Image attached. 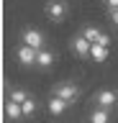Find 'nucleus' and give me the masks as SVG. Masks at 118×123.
<instances>
[{"instance_id": "0eeeda50", "label": "nucleus", "mask_w": 118, "mask_h": 123, "mask_svg": "<svg viewBox=\"0 0 118 123\" xmlns=\"http://www.w3.org/2000/svg\"><path fill=\"white\" fill-rule=\"evenodd\" d=\"M21 38H23V44L33 46V49H44V33H41V31H36V28H26Z\"/></svg>"}, {"instance_id": "9b49d317", "label": "nucleus", "mask_w": 118, "mask_h": 123, "mask_svg": "<svg viewBox=\"0 0 118 123\" xmlns=\"http://www.w3.org/2000/svg\"><path fill=\"white\" fill-rule=\"evenodd\" d=\"M5 115H8L10 121L23 118V108H21V103H16V100H8V105H5Z\"/></svg>"}, {"instance_id": "4468645a", "label": "nucleus", "mask_w": 118, "mask_h": 123, "mask_svg": "<svg viewBox=\"0 0 118 123\" xmlns=\"http://www.w3.org/2000/svg\"><path fill=\"white\" fill-rule=\"evenodd\" d=\"M10 100H16V103H26V100H28V95H26L21 87H16V90H10Z\"/></svg>"}, {"instance_id": "f8f14e48", "label": "nucleus", "mask_w": 118, "mask_h": 123, "mask_svg": "<svg viewBox=\"0 0 118 123\" xmlns=\"http://www.w3.org/2000/svg\"><path fill=\"white\" fill-rule=\"evenodd\" d=\"M90 56H93L95 62H103L105 56H108V46H105V44H93V51H90Z\"/></svg>"}, {"instance_id": "2eb2a0df", "label": "nucleus", "mask_w": 118, "mask_h": 123, "mask_svg": "<svg viewBox=\"0 0 118 123\" xmlns=\"http://www.w3.org/2000/svg\"><path fill=\"white\" fill-rule=\"evenodd\" d=\"M105 5H108V10H118V0H105Z\"/></svg>"}, {"instance_id": "20e7f679", "label": "nucleus", "mask_w": 118, "mask_h": 123, "mask_svg": "<svg viewBox=\"0 0 118 123\" xmlns=\"http://www.w3.org/2000/svg\"><path fill=\"white\" fill-rule=\"evenodd\" d=\"M36 54H39V49H33V46H28V44L18 46V62L26 64V67H33V64H36Z\"/></svg>"}, {"instance_id": "f257e3e1", "label": "nucleus", "mask_w": 118, "mask_h": 123, "mask_svg": "<svg viewBox=\"0 0 118 123\" xmlns=\"http://www.w3.org/2000/svg\"><path fill=\"white\" fill-rule=\"evenodd\" d=\"M46 18L51 23H59L67 18V3L64 0H49L46 3Z\"/></svg>"}, {"instance_id": "9d476101", "label": "nucleus", "mask_w": 118, "mask_h": 123, "mask_svg": "<svg viewBox=\"0 0 118 123\" xmlns=\"http://www.w3.org/2000/svg\"><path fill=\"white\" fill-rule=\"evenodd\" d=\"M90 123H110V113L108 108H93V113H90Z\"/></svg>"}, {"instance_id": "ddd939ff", "label": "nucleus", "mask_w": 118, "mask_h": 123, "mask_svg": "<svg viewBox=\"0 0 118 123\" xmlns=\"http://www.w3.org/2000/svg\"><path fill=\"white\" fill-rule=\"evenodd\" d=\"M21 108H23V115L28 118V115H33V113H36V100H33V98H28L26 103H21Z\"/></svg>"}, {"instance_id": "7ed1b4c3", "label": "nucleus", "mask_w": 118, "mask_h": 123, "mask_svg": "<svg viewBox=\"0 0 118 123\" xmlns=\"http://www.w3.org/2000/svg\"><path fill=\"white\" fill-rule=\"evenodd\" d=\"M118 103V92L116 90H98L95 92V105H100V108H113Z\"/></svg>"}, {"instance_id": "1a4fd4ad", "label": "nucleus", "mask_w": 118, "mask_h": 123, "mask_svg": "<svg viewBox=\"0 0 118 123\" xmlns=\"http://www.w3.org/2000/svg\"><path fill=\"white\" fill-rule=\"evenodd\" d=\"M51 64H54V51H49V49H39V54H36V67L49 69Z\"/></svg>"}, {"instance_id": "f03ea898", "label": "nucleus", "mask_w": 118, "mask_h": 123, "mask_svg": "<svg viewBox=\"0 0 118 123\" xmlns=\"http://www.w3.org/2000/svg\"><path fill=\"white\" fill-rule=\"evenodd\" d=\"M51 95H59L62 100H67L72 105V103L80 98V87L72 85V82H59V85H54V92H51Z\"/></svg>"}, {"instance_id": "39448f33", "label": "nucleus", "mask_w": 118, "mask_h": 123, "mask_svg": "<svg viewBox=\"0 0 118 123\" xmlns=\"http://www.w3.org/2000/svg\"><path fill=\"white\" fill-rule=\"evenodd\" d=\"M72 51L77 54V56H82V59H85V56H90V51H93V44H90V41L80 33V36L72 38Z\"/></svg>"}, {"instance_id": "6e6552de", "label": "nucleus", "mask_w": 118, "mask_h": 123, "mask_svg": "<svg viewBox=\"0 0 118 123\" xmlns=\"http://www.w3.org/2000/svg\"><path fill=\"white\" fill-rule=\"evenodd\" d=\"M67 105H69V103L62 100L59 95H51V98H49V113L51 115H62L64 110H67Z\"/></svg>"}, {"instance_id": "423d86ee", "label": "nucleus", "mask_w": 118, "mask_h": 123, "mask_svg": "<svg viewBox=\"0 0 118 123\" xmlns=\"http://www.w3.org/2000/svg\"><path fill=\"white\" fill-rule=\"evenodd\" d=\"M82 36H85L90 44H105V46L110 44V38L105 36L100 28H95V26H87V28H82Z\"/></svg>"}]
</instances>
